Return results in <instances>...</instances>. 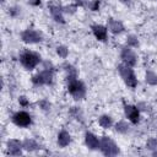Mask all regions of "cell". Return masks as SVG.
I'll list each match as a JSON object with an SVG mask.
<instances>
[{"label":"cell","instance_id":"cell-4","mask_svg":"<svg viewBox=\"0 0 157 157\" xmlns=\"http://www.w3.org/2000/svg\"><path fill=\"white\" fill-rule=\"evenodd\" d=\"M117 70H118V72H119L120 78L123 80V82H124L129 88L134 90V88L137 87L139 80H137V76H136V74H135V71H134V67H130V66H128V65H125V64L121 63V64H119V65L117 66Z\"/></svg>","mask_w":157,"mask_h":157},{"label":"cell","instance_id":"cell-14","mask_svg":"<svg viewBox=\"0 0 157 157\" xmlns=\"http://www.w3.org/2000/svg\"><path fill=\"white\" fill-rule=\"evenodd\" d=\"M107 28L110 33L113 34H121L124 31H125V26L124 23L120 21V20H117V18H113V17H109L107 20Z\"/></svg>","mask_w":157,"mask_h":157},{"label":"cell","instance_id":"cell-29","mask_svg":"<svg viewBox=\"0 0 157 157\" xmlns=\"http://www.w3.org/2000/svg\"><path fill=\"white\" fill-rule=\"evenodd\" d=\"M18 104H20L22 108H27V107L31 105L29 99H28L26 96H20V97H18Z\"/></svg>","mask_w":157,"mask_h":157},{"label":"cell","instance_id":"cell-11","mask_svg":"<svg viewBox=\"0 0 157 157\" xmlns=\"http://www.w3.org/2000/svg\"><path fill=\"white\" fill-rule=\"evenodd\" d=\"M91 31H92V34L94 36V38L101 42V43H105L108 42V28L107 26L104 25H101V23H94L91 26Z\"/></svg>","mask_w":157,"mask_h":157},{"label":"cell","instance_id":"cell-22","mask_svg":"<svg viewBox=\"0 0 157 157\" xmlns=\"http://www.w3.org/2000/svg\"><path fill=\"white\" fill-rule=\"evenodd\" d=\"M125 45H128V47H130V48H134V49H135V48H139L140 40H139L137 36H135V34H129V36L126 37Z\"/></svg>","mask_w":157,"mask_h":157},{"label":"cell","instance_id":"cell-26","mask_svg":"<svg viewBox=\"0 0 157 157\" xmlns=\"http://www.w3.org/2000/svg\"><path fill=\"white\" fill-rule=\"evenodd\" d=\"M77 9H78V6H76L74 2H71L70 5H65V6H63L64 13H69V15H74V13L76 12Z\"/></svg>","mask_w":157,"mask_h":157},{"label":"cell","instance_id":"cell-20","mask_svg":"<svg viewBox=\"0 0 157 157\" xmlns=\"http://www.w3.org/2000/svg\"><path fill=\"white\" fill-rule=\"evenodd\" d=\"M70 115H71L74 119H76L77 121H80V123H83V121H85L83 112H82V109H81L80 107H71V108H70Z\"/></svg>","mask_w":157,"mask_h":157},{"label":"cell","instance_id":"cell-5","mask_svg":"<svg viewBox=\"0 0 157 157\" xmlns=\"http://www.w3.org/2000/svg\"><path fill=\"white\" fill-rule=\"evenodd\" d=\"M99 151L108 157L118 156L120 153V147L110 136L103 135L99 137Z\"/></svg>","mask_w":157,"mask_h":157},{"label":"cell","instance_id":"cell-21","mask_svg":"<svg viewBox=\"0 0 157 157\" xmlns=\"http://www.w3.org/2000/svg\"><path fill=\"white\" fill-rule=\"evenodd\" d=\"M145 81L150 86H156L157 85V74L152 70H147L145 72Z\"/></svg>","mask_w":157,"mask_h":157},{"label":"cell","instance_id":"cell-10","mask_svg":"<svg viewBox=\"0 0 157 157\" xmlns=\"http://www.w3.org/2000/svg\"><path fill=\"white\" fill-rule=\"evenodd\" d=\"M5 148H6V155L9 156H21L23 153V146L22 141L18 139L10 137L5 142Z\"/></svg>","mask_w":157,"mask_h":157},{"label":"cell","instance_id":"cell-19","mask_svg":"<svg viewBox=\"0 0 157 157\" xmlns=\"http://www.w3.org/2000/svg\"><path fill=\"white\" fill-rule=\"evenodd\" d=\"M63 67H64V71H65V74H66V78H70V77H78V71H77V69H76L72 64H70V63H64Z\"/></svg>","mask_w":157,"mask_h":157},{"label":"cell","instance_id":"cell-34","mask_svg":"<svg viewBox=\"0 0 157 157\" xmlns=\"http://www.w3.org/2000/svg\"><path fill=\"white\" fill-rule=\"evenodd\" d=\"M5 1H6V0H1V5H4V4H5Z\"/></svg>","mask_w":157,"mask_h":157},{"label":"cell","instance_id":"cell-2","mask_svg":"<svg viewBox=\"0 0 157 157\" xmlns=\"http://www.w3.org/2000/svg\"><path fill=\"white\" fill-rule=\"evenodd\" d=\"M18 61L21 64V66L27 70V71H32L34 70L39 64H42V56L39 53L34 52V50H29L26 49L23 52L20 53L18 55Z\"/></svg>","mask_w":157,"mask_h":157},{"label":"cell","instance_id":"cell-30","mask_svg":"<svg viewBox=\"0 0 157 157\" xmlns=\"http://www.w3.org/2000/svg\"><path fill=\"white\" fill-rule=\"evenodd\" d=\"M137 107H139V109H140V112H151V105L148 104V103H146V102H140V103H137L136 104Z\"/></svg>","mask_w":157,"mask_h":157},{"label":"cell","instance_id":"cell-27","mask_svg":"<svg viewBox=\"0 0 157 157\" xmlns=\"http://www.w3.org/2000/svg\"><path fill=\"white\" fill-rule=\"evenodd\" d=\"M91 11H93V12H96V11H98L99 10V7H101V0H90V2H88V6H87Z\"/></svg>","mask_w":157,"mask_h":157},{"label":"cell","instance_id":"cell-25","mask_svg":"<svg viewBox=\"0 0 157 157\" xmlns=\"http://www.w3.org/2000/svg\"><path fill=\"white\" fill-rule=\"evenodd\" d=\"M145 147L148 151H153L157 148V139L156 137H148L145 142Z\"/></svg>","mask_w":157,"mask_h":157},{"label":"cell","instance_id":"cell-24","mask_svg":"<svg viewBox=\"0 0 157 157\" xmlns=\"http://www.w3.org/2000/svg\"><path fill=\"white\" fill-rule=\"evenodd\" d=\"M37 105H38V108H39L40 110H43V112H49V110L52 109V103H50L47 98L39 99V101L37 102Z\"/></svg>","mask_w":157,"mask_h":157},{"label":"cell","instance_id":"cell-17","mask_svg":"<svg viewBox=\"0 0 157 157\" xmlns=\"http://www.w3.org/2000/svg\"><path fill=\"white\" fill-rule=\"evenodd\" d=\"M130 121L128 119H120L118 120L117 123H114L113 128H114V131L117 134H120V135H125L130 131Z\"/></svg>","mask_w":157,"mask_h":157},{"label":"cell","instance_id":"cell-33","mask_svg":"<svg viewBox=\"0 0 157 157\" xmlns=\"http://www.w3.org/2000/svg\"><path fill=\"white\" fill-rule=\"evenodd\" d=\"M120 2H123V4L126 5V6H130L131 2H132V0H120Z\"/></svg>","mask_w":157,"mask_h":157},{"label":"cell","instance_id":"cell-3","mask_svg":"<svg viewBox=\"0 0 157 157\" xmlns=\"http://www.w3.org/2000/svg\"><path fill=\"white\" fill-rule=\"evenodd\" d=\"M66 90L75 101H82L87 94L86 85L78 77L66 78Z\"/></svg>","mask_w":157,"mask_h":157},{"label":"cell","instance_id":"cell-13","mask_svg":"<svg viewBox=\"0 0 157 157\" xmlns=\"http://www.w3.org/2000/svg\"><path fill=\"white\" fill-rule=\"evenodd\" d=\"M85 145L88 150L91 151H97L99 150V137L92 132V131H86L85 132V137H83Z\"/></svg>","mask_w":157,"mask_h":157},{"label":"cell","instance_id":"cell-1","mask_svg":"<svg viewBox=\"0 0 157 157\" xmlns=\"http://www.w3.org/2000/svg\"><path fill=\"white\" fill-rule=\"evenodd\" d=\"M31 82L36 87L53 85V82H54V66L53 65L48 66V61H45L44 63V67L40 71L36 72L31 77Z\"/></svg>","mask_w":157,"mask_h":157},{"label":"cell","instance_id":"cell-28","mask_svg":"<svg viewBox=\"0 0 157 157\" xmlns=\"http://www.w3.org/2000/svg\"><path fill=\"white\" fill-rule=\"evenodd\" d=\"M21 12V9L17 7V6H10L9 10H7V13L11 16V17H17Z\"/></svg>","mask_w":157,"mask_h":157},{"label":"cell","instance_id":"cell-15","mask_svg":"<svg viewBox=\"0 0 157 157\" xmlns=\"http://www.w3.org/2000/svg\"><path fill=\"white\" fill-rule=\"evenodd\" d=\"M71 141H72V137H71V134H70L67 130L61 129V130L58 132V135H56V144H58V146H59L60 148L67 147V146L71 144Z\"/></svg>","mask_w":157,"mask_h":157},{"label":"cell","instance_id":"cell-9","mask_svg":"<svg viewBox=\"0 0 157 157\" xmlns=\"http://www.w3.org/2000/svg\"><path fill=\"white\" fill-rule=\"evenodd\" d=\"M124 115H125V119H128L132 125H137L140 123L141 112L139 107L135 104L124 103Z\"/></svg>","mask_w":157,"mask_h":157},{"label":"cell","instance_id":"cell-16","mask_svg":"<svg viewBox=\"0 0 157 157\" xmlns=\"http://www.w3.org/2000/svg\"><path fill=\"white\" fill-rule=\"evenodd\" d=\"M22 146H23V151L25 152H36L38 150H40V144L34 140V139H31V137H27L25 140H22Z\"/></svg>","mask_w":157,"mask_h":157},{"label":"cell","instance_id":"cell-32","mask_svg":"<svg viewBox=\"0 0 157 157\" xmlns=\"http://www.w3.org/2000/svg\"><path fill=\"white\" fill-rule=\"evenodd\" d=\"M28 2L31 5H33V6H40V4H42L40 0H28Z\"/></svg>","mask_w":157,"mask_h":157},{"label":"cell","instance_id":"cell-23","mask_svg":"<svg viewBox=\"0 0 157 157\" xmlns=\"http://www.w3.org/2000/svg\"><path fill=\"white\" fill-rule=\"evenodd\" d=\"M55 52H56V54H58L61 59H66V58L69 56V48H67L66 45H64V44H59V45L55 48Z\"/></svg>","mask_w":157,"mask_h":157},{"label":"cell","instance_id":"cell-6","mask_svg":"<svg viewBox=\"0 0 157 157\" xmlns=\"http://www.w3.org/2000/svg\"><path fill=\"white\" fill-rule=\"evenodd\" d=\"M20 39L25 44H39L44 40V36L40 31L34 28H26L20 33Z\"/></svg>","mask_w":157,"mask_h":157},{"label":"cell","instance_id":"cell-7","mask_svg":"<svg viewBox=\"0 0 157 157\" xmlns=\"http://www.w3.org/2000/svg\"><path fill=\"white\" fill-rule=\"evenodd\" d=\"M11 121L13 125H16L17 128H22V129H26V128H29L32 124H33V118L32 115L26 112V110H17L15 113H12L11 115Z\"/></svg>","mask_w":157,"mask_h":157},{"label":"cell","instance_id":"cell-31","mask_svg":"<svg viewBox=\"0 0 157 157\" xmlns=\"http://www.w3.org/2000/svg\"><path fill=\"white\" fill-rule=\"evenodd\" d=\"M72 2L78 7H87L90 0H72Z\"/></svg>","mask_w":157,"mask_h":157},{"label":"cell","instance_id":"cell-8","mask_svg":"<svg viewBox=\"0 0 157 157\" xmlns=\"http://www.w3.org/2000/svg\"><path fill=\"white\" fill-rule=\"evenodd\" d=\"M120 60L123 64L130 66V67H135L139 63V55L136 54V52L134 50V48H130L128 45H124L120 49Z\"/></svg>","mask_w":157,"mask_h":157},{"label":"cell","instance_id":"cell-12","mask_svg":"<svg viewBox=\"0 0 157 157\" xmlns=\"http://www.w3.org/2000/svg\"><path fill=\"white\" fill-rule=\"evenodd\" d=\"M48 9H49V13L52 16V18L56 22V23H60V25H64L65 23V17H64V10H63V6L58 5V4H48Z\"/></svg>","mask_w":157,"mask_h":157},{"label":"cell","instance_id":"cell-18","mask_svg":"<svg viewBox=\"0 0 157 157\" xmlns=\"http://www.w3.org/2000/svg\"><path fill=\"white\" fill-rule=\"evenodd\" d=\"M97 123L102 129H110L114 125V120H113L112 115H109V114H101L98 117Z\"/></svg>","mask_w":157,"mask_h":157}]
</instances>
